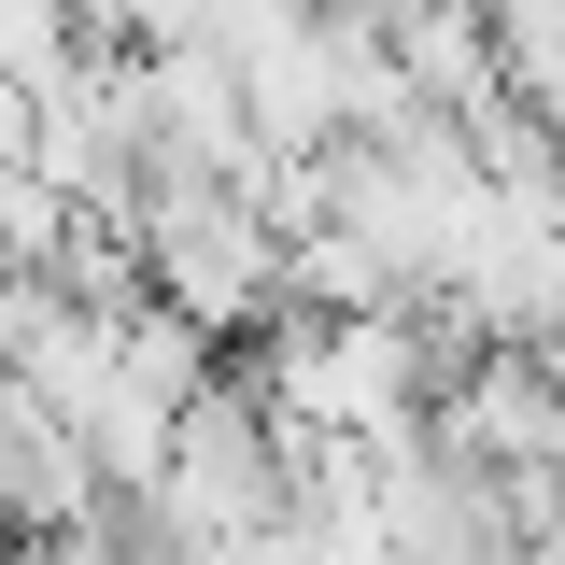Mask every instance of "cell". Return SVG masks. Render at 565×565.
<instances>
[{"label": "cell", "mask_w": 565, "mask_h": 565, "mask_svg": "<svg viewBox=\"0 0 565 565\" xmlns=\"http://www.w3.org/2000/svg\"><path fill=\"white\" fill-rule=\"evenodd\" d=\"M128 241H141L156 311H184L199 340H269L282 326V226L241 199V184H212V170H141Z\"/></svg>", "instance_id": "obj_1"}, {"label": "cell", "mask_w": 565, "mask_h": 565, "mask_svg": "<svg viewBox=\"0 0 565 565\" xmlns=\"http://www.w3.org/2000/svg\"><path fill=\"white\" fill-rule=\"evenodd\" d=\"M85 57H99L85 0H0V85H14V99H57Z\"/></svg>", "instance_id": "obj_2"}, {"label": "cell", "mask_w": 565, "mask_h": 565, "mask_svg": "<svg viewBox=\"0 0 565 565\" xmlns=\"http://www.w3.org/2000/svg\"><path fill=\"white\" fill-rule=\"evenodd\" d=\"M481 29H494V57H509V99L565 128V0H481Z\"/></svg>", "instance_id": "obj_3"}, {"label": "cell", "mask_w": 565, "mask_h": 565, "mask_svg": "<svg viewBox=\"0 0 565 565\" xmlns=\"http://www.w3.org/2000/svg\"><path fill=\"white\" fill-rule=\"evenodd\" d=\"M326 14H367V29H396V14H424V0H326Z\"/></svg>", "instance_id": "obj_4"}]
</instances>
